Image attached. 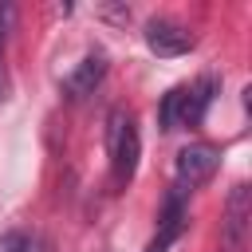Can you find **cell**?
I'll list each match as a JSON object with an SVG mask.
<instances>
[{
	"label": "cell",
	"mask_w": 252,
	"mask_h": 252,
	"mask_svg": "<svg viewBox=\"0 0 252 252\" xmlns=\"http://www.w3.org/2000/svg\"><path fill=\"white\" fill-rule=\"evenodd\" d=\"M138 126H134V114L130 110H110L106 118V154H110V181L114 189H126L134 169H138Z\"/></svg>",
	"instance_id": "obj_1"
},
{
	"label": "cell",
	"mask_w": 252,
	"mask_h": 252,
	"mask_svg": "<svg viewBox=\"0 0 252 252\" xmlns=\"http://www.w3.org/2000/svg\"><path fill=\"white\" fill-rule=\"evenodd\" d=\"M248 220H252V189L240 181L232 185L220 220V252H248Z\"/></svg>",
	"instance_id": "obj_2"
},
{
	"label": "cell",
	"mask_w": 252,
	"mask_h": 252,
	"mask_svg": "<svg viewBox=\"0 0 252 252\" xmlns=\"http://www.w3.org/2000/svg\"><path fill=\"white\" fill-rule=\"evenodd\" d=\"M217 165H220V150H217V146H209V142L185 146V150L177 154V165H173V173H177V185H173V189L189 193V189L205 185V181L217 173Z\"/></svg>",
	"instance_id": "obj_3"
},
{
	"label": "cell",
	"mask_w": 252,
	"mask_h": 252,
	"mask_svg": "<svg viewBox=\"0 0 252 252\" xmlns=\"http://www.w3.org/2000/svg\"><path fill=\"white\" fill-rule=\"evenodd\" d=\"M146 47H150L154 55L173 59V55H185V51L193 47V32L181 28L177 20H150V24H146Z\"/></svg>",
	"instance_id": "obj_4"
},
{
	"label": "cell",
	"mask_w": 252,
	"mask_h": 252,
	"mask_svg": "<svg viewBox=\"0 0 252 252\" xmlns=\"http://www.w3.org/2000/svg\"><path fill=\"white\" fill-rule=\"evenodd\" d=\"M106 79V55L102 51H91V55H83V63L63 79V91H67V98H87V94H94V87Z\"/></svg>",
	"instance_id": "obj_5"
},
{
	"label": "cell",
	"mask_w": 252,
	"mask_h": 252,
	"mask_svg": "<svg viewBox=\"0 0 252 252\" xmlns=\"http://www.w3.org/2000/svg\"><path fill=\"white\" fill-rule=\"evenodd\" d=\"M181 228H185V193H181V189H173V193L165 197V209H161L158 236L146 244V252H169V244L181 236Z\"/></svg>",
	"instance_id": "obj_6"
},
{
	"label": "cell",
	"mask_w": 252,
	"mask_h": 252,
	"mask_svg": "<svg viewBox=\"0 0 252 252\" xmlns=\"http://www.w3.org/2000/svg\"><path fill=\"white\" fill-rule=\"evenodd\" d=\"M213 79H197L193 87H185V126H197L205 118V106L213 102Z\"/></svg>",
	"instance_id": "obj_7"
},
{
	"label": "cell",
	"mask_w": 252,
	"mask_h": 252,
	"mask_svg": "<svg viewBox=\"0 0 252 252\" xmlns=\"http://www.w3.org/2000/svg\"><path fill=\"white\" fill-rule=\"evenodd\" d=\"M158 122H161V130H177V126H185V87H173V91L161 98V106H158Z\"/></svg>",
	"instance_id": "obj_8"
},
{
	"label": "cell",
	"mask_w": 252,
	"mask_h": 252,
	"mask_svg": "<svg viewBox=\"0 0 252 252\" xmlns=\"http://www.w3.org/2000/svg\"><path fill=\"white\" fill-rule=\"evenodd\" d=\"M12 20H16V8L12 4H0V91H4V43H8Z\"/></svg>",
	"instance_id": "obj_9"
},
{
	"label": "cell",
	"mask_w": 252,
	"mask_h": 252,
	"mask_svg": "<svg viewBox=\"0 0 252 252\" xmlns=\"http://www.w3.org/2000/svg\"><path fill=\"white\" fill-rule=\"evenodd\" d=\"M0 252H28V236L24 232H4L0 236Z\"/></svg>",
	"instance_id": "obj_10"
},
{
	"label": "cell",
	"mask_w": 252,
	"mask_h": 252,
	"mask_svg": "<svg viewBox=\"0 0 252 252\" xmlns=\"http://www.w3.org/2000/svg\"><path fill=\"white\" fill-rule=\"evenodd\" d=\"M28 252H51V244H28Z\"/></svg>",
	"instance_id": "obj_11"
}]
</instances>
